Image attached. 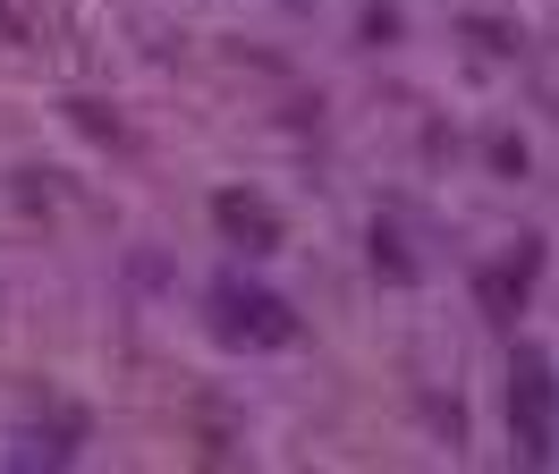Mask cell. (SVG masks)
Returning <instances> with one entry per match:
<instances>
[{
	"instance_id": "1",
	"label": "cell",
	"mask_w": 559,
	"mask_h": 474,
	"mask_svg": "<svg viewBox=\"0 0 559 474\" xmlns=\"http://www.w3.org/2000/svg\"><path fill=\"white\" fill-rule=\"evenodd\" d=\"M509 424H518L525 458H551V365H543V347H518V372H509Z\"/></svg>"
},
{
	"instance_id": "2",
	"label": "cell",
	"mask_w": 559,
	"mask_h": 474,
	"mask_svg": "<svg viewBox=\"0 0 559 474\" xmlns=\"http://www.w3.org/2000/svg\"><path fill=\"white\" fill-rule=\"evenodd\" d=\"M212 305H221V331H229V339H254V347L297 339V322H288V305H280L272 288H238V280H221Z\"/></svg>"
},
{
	"instance_id": "3",
	"label": "cell",
	"mask_w": 559,
	"mask_h": 474,
	"mask_svg": "<svg viewBox=\"0 0 559 474\" xmlns=\"http://www.w3.org/2000/svg\"><path fill=\"white\" fill-rule=\"evenodd\" d=\"M221 229L246 237L254 254H272V246H280V212H272L263 195H221Z\"/></svg>"
},
{
	"instance_id": "4",
	"label": "cell",
	"mask_w": 559,
	"mask_h": 474,
	"mask_svg": "<svg viewBox=\"0 0 559 474\" xmlns=\"http://www.w3.org/2000/svg\"><path fill=\"white\" fill-rule=\"evenodd\" d=\"M525 271H534V263H500V271H484V305H491V313H509V297L525 288Z\"/></svg>"
}]
</instances>
